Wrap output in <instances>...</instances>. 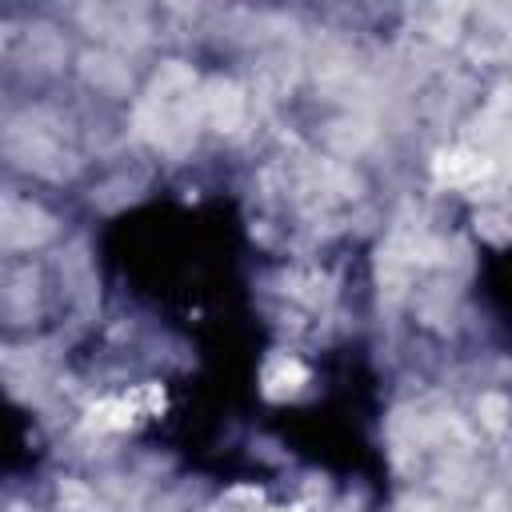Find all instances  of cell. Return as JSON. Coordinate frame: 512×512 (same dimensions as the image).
Returning a JSON list of instances; mask_svg holds the SVG:
<instances>
[{
	"instance_id": "6da1fadb",
	"label": "cell",
	"mask_w": 512,
	"mask_h": 512,
	"mask_svg": "<svg viewBox=\"0 0 512 512\" xmlns=\"http://www.w3.org/2000/svg\"><path fill=\"white\" fill-rule=\"evenodd\" d=\"M304 368L296 364V360H288V356H280V360H272L268 368H264V392L268 396H284V392H296L300 384H304Z\"/></svg>"
},
{
	"instance_id": "7a4b0ae2",
	"label": "cell",
	"mask_w": 512,
	"mask_h": 512,
	"mask_svg": "<svg viewBox=\"0 0 512 512\" xmlns=\"http://www.w3.org/2000/svg\"><path fill=\"white\" fill-rule=\"evenodd\" d=\"M484 156H476V152H448L444 160H440V176L448 180V184H472V180H480L484 176Z\"/></svg>"
}]
</instances>
